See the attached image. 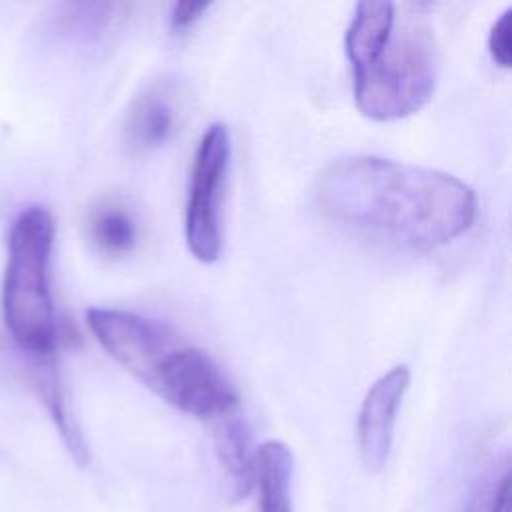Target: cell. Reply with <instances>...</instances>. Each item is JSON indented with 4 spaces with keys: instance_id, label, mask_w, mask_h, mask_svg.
<instances>
[{
    "instance_id": "4fadbf2b",
    "label": "cell",
    "mask_w": 512,
    "mask_h": 512,
    "mask_svg": "<svg viewBox=\"0 0 512 512\" xmlns=\"http://www.w3.org/2000/svg\"><path fill=\"white\" fill-rule=\"evenodd\" d=\"M88 234L98 252L116 258L134 248L138 240V226L124 204L106 200L90 210Z\"/></svg>"
},
{
    "instance_id": "8992f818",
    "label": "cell",
    "mask_w": 512,
    "mask_h": 512,
    "mask_svg": "<svg viewBox=\"0 0 512 512\" xmlns=\"http://www.w3.org/2000/svg\"><path fill=\"white\" fill-rule=\"evenodd\" d=\"M86 322L100 346L144 386L156 366L178 344L162 324L116 308H90Z\"/></svg>"
},
{
    "instance_id": "2e32d148",
    "label": "cell",
    "mask_w": 512,
    "mask_h": 512,
    "mask_svg": "<svg viewBox=\"0 0 512 512\" xmlns=\"http://www.w3.org/2000/svg\"><path fill=\"white\" fill-rule=\"evenodd\" d=\"M208 8H210V2H176L170 12V24L174 30H186Z\"/></svg>"
},
{
    "instance_id": "277c9868",
    "label": "cell",
    "mask_w": 512,
    "mask_h": 512,
    "mask_svg": "<svg viewBox=\"0 0 512 512\" xmlns=\"http://www.w3.org/2000/svg\"><path fill=\"white\" fill-rule=\"evenodd\" d=\"M232 136L224 122L210 124L196 148L184 210V236L190 254L210 264L220 256V206L230 168Z\"/></svg>"
},
{
    "instance_id": "ba28073f",
    "label": "cell",
    "mask_w": 512,
    "mask_h": 512,
    "mask_svg": "<svg viewBox=\"0 0 512 512\" xmlns=\"http://www.w3.org/2000/svg\"><path fill=\"white\" fill-rule=\"evenodd\" d=\"M182 116V92L174 78L148 82L130 102L122 138L132 154H146L166 144Z\"/></svg>"
},
{
    "instance_id": "9a60e30c",
    "label": "cell",
    "mask_w": 512,
    "mask_h": 512,
    "mask_svg": "<svg viewBox=\"0 0 512 512\" xmlns=\"http://www.w3.org/2000/svg\"><path fill=\"white\" fill-rule=\"evenodd\" d=\"M510 30H512V8H506L494 20L490 34H488V52H490L492 60L502 68H510V62H512Z\"/></svg>"
},
{
    "instance_id": "5bb4252c",
    "label": "cell",
    "mask_w": 512,
    "mask_h": 512,
    "mask_svg": "<svg viewBox=\"0 0 512 512\" xmlns=\"http://www.w3.org/2000/svg\"><path fill=\"white\" fill-rule=\"evenodd\" d=\"M512 496H510V466L504 468L482 482L474 496L470 498L464 512H510Z\"/></svg>"
},
{
    "instance_id": "8fae6325",
    "label": "cell",
    "mask_w": 512,
    "mask_h": 512,
    "mask_svg": "<svg viewBox=\"0 0 512 512\" xmlns=\"http://www.w3.org/2000/svg\"><path fill=\"white\" fill-rule=\"evenodd\" d=\"M128 6L120 2H66L56 8L58 32L80 46L98 44L126 18Z\"/></svg>"
},
{
    "instance_id": "52a82bcc",
    "label": "cell",
    "mask_w": 512,
    "mask_h": 512,
    "mask_svg": "<svg viewBox=\"0 0 512 512\" xmlns=\"http://www.w3.org/2000/svg\"><path fill=\"white\" fill-rule=\"evenodd\" d=\"M410 384L404 364L390 368L368 388L356 422L360 460L366 470L380 472L390 456L396 416Z\"/></svg>"
},
{
    "instance_id": "7c38bea8",
    "label": "cell",
    "mask_w": 512,
    "mask_h": 512,
    "mask_svg": "<svg viewBox=\"0 0 512 512\" xmlns=\"http://www.w3.org/2000/svg\"><path fill=\"white\" fill-rule=\"evenodd\" d=\"M396 4L358 2L344 34L346 56L354 66L368 62L390 38L396 24Z\"/></svg>"
},
{
    "instance_id": "5b68a950",
    "label": "cell",
    "mask_w": 512,
    "mask_h": 512,
    "mask_svg": "<svg viewBox=\"0 0 512 512\" xmlns=\"http://www.w3.org/2000/svg\"><path fill=\"white\" fill-rule=\"evenodd\" d=\"M176 410L194 418H222L238 406V394L212 356L178 342L146 384Z\"/></svg>"
},
{
    "instance_id": "3957f363",
    "label": "cell",
    "mask_w": 512,
    "mask_h": 512,
    "mask_svg": "<svg viewBox=\"0 0 512 512\" xmlns=\"http://www.w3.org/2000/svg\"><path fill=\"white\" fill-rule=\"evenodd\" d=\"M354 100L372 120H398L418 112L434 94L438 56L432 34L418 22L394 24L386 44L354 66Z\"/></svg>"
},
{
    "instance_id": "30bf717a",
    "label": "cell",
    "mask_w": 512,
    "mask_h": 512,
    "mask_svg": "<svg viewBox=\"0 0 512 512\" xmlns=\"http://www.w3.org/2000/svg\"><path fill=\"white\" fill-rule=\"evenodd\" d=\"M292 450L280 440H266L256 448V476L260 512H292Z\"/></svg>"
},
{
    "instance_id": "6da1fadb",
    "label": "cell",
    "mask_w": 512,
    "mask_h": 512,
    "mask_svg": "<svg viewBox=\"0 0 512 512\" xmlns=\"http://www.w3.org/2000/svg\"><path fill=\"white\" fill-rule=\"evenodd\" d=\"M314 196L330 220L418 252L466 234L478 212L474 190L454 174L366 154L330 162Z\"/></svg>"
},
{
    "instance_id": "7a4b0ae2",
    "label": "cell",
    "mask_w": 512,
    "mask_h": 512,
    "mask_svg": "<svg viewBox=\"0 0 512 512\" xmlns=\"http://www.w3.org/2000/svg\"><path fill=\"white\" fill-rule=\"evenodd\" d=\"M54 218L44 206L18 214L8 236V264L2 284L4 322L28 354L50 360L58 344V324L48 282Z\"/></svg>"
},
{
    "instance_id": "9c48e42d",
    "label": "cell",
    "mask_w": 512,
    "mask_h": 512,
    "mask_svg": "<svg viewBox=\"0 0 512 512\" xmlns=\"http://www.w3.org/2000/svg\"><path fill=\"white\" fill-rule=\"evenodd\" d=\"M216 454L224 474L226 500L238 504L254 490L256 448L250 444V432L242 420H226L216 430Z\"/></svg>"
}]
</instances>
